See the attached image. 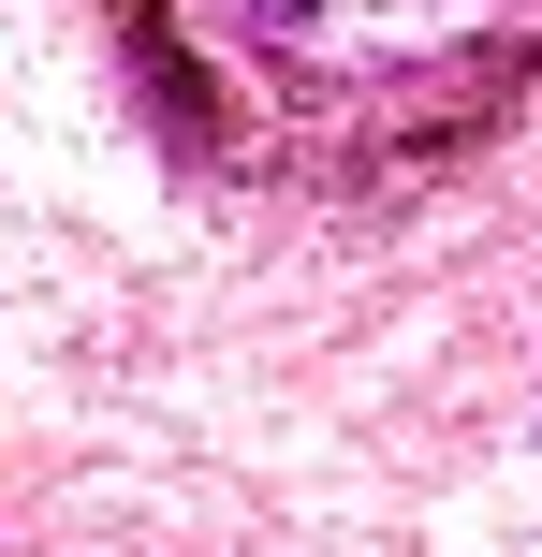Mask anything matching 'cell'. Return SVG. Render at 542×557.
<instances>
[{
  "instance_id": "6da1fadb",
  "label": "cell",
  "mask_w": 542,
  "mask_h": 557,
  "mask_svg": "<svg viewBox=\"0 0 542 557\" xmlns=\"http://www.w3.org/2000/svg\"><path fill=\"white\" fill-rule=\"evenodd\" d=\"M235 45V74L293 117H352V133H396L426 103H499L514 59L469 45V0H191Z\"/></svg>"
}]
</instances>
